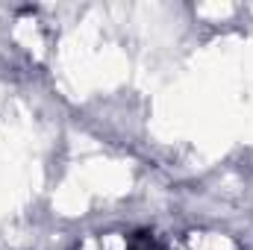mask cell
I'll list each match as a JSON object with an SVG mask.
<instances>
[{
  "instance_id": "6da1fadb",
  "label": "cell",
  "mask_w": 253,
  "mask_h": 250,
  "mask_svg": "<svg viewBox=\"0 0 253 250\" xmlns=\"http://www.w3.org/2000/svg\"><path fill=\"white\" fill-rule=\"evenodd\" d=\"M135 250H147V248H135Z\"/></svg>"
}]
</instances>
